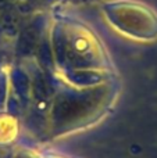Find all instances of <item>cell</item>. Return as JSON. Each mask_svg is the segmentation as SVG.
Listing matches in <instances>:
<instances>
[{
  "label": "cell",
  "instance_id": "obj_1",
  "mask_svg": "<svg viewBox=\"0 0 157 158\" xmlns=\"http://www.w3.org/2000/svg\"><path fill=\"white\" fill-rule=\"evenodd\" d=\"M103 15L111 28L125 38L139 42L157 39V14L136 2H108L103 6Z\"/></svg>",
  "mask_w": 157,
  "mask_h": 158
},
{
  "label": "cell",
  "instance_id": "obj_2",
  "mask_svg": "<svg viewBox=\"0 0 157 158\" xmlns=\"http://www.w3.org/2000/svg\"><path fill=\"white\" fill-rule=\"evenodd\" d=\"M0 158H6V153L2 150V148H0Z\"/></svg>",
  "mask_w": 157,
  "mask_h": 158
}]
</instances>
